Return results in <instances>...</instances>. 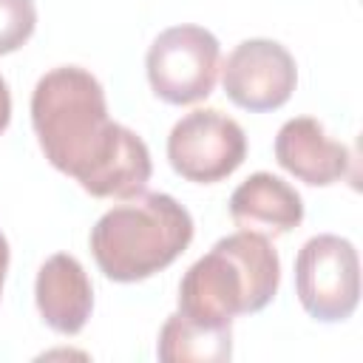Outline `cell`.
Wrapping results in <instances>:
<instances>
[{"label":"cell","mask_w":363,"mask_h":363,"mask_svg":"<svg viewBox=\"0 0 363 363\" xmlns=\"http://www.w3.org/2000/svg\"><path fill=\"white\" fill-rule=\"evenodd\" d=\"M247 156L244 128L216 111L199 108L182 116L167 136V162L170 167L196 184H216L235 173Z\"/></svg>","instance_id":"6"},{"label":"cell","mask_w":363,"mask_h":363,"mask_svg":"<svg viewBox=\"0 0 363 363\" xmlns=\"http://www.w3.org/2000/svg\"><path fill=\"white\" fill-rule=\"evenodd\" d=\"M281 261L267 235L238 230L213 244L179 284V312L227 326L238 315L261 312L278 292Z\"/></svg>","instance_id":"2"},{"label":"cell","mask_w":363,"mask_h":363,"mask_svg":"<svg viewBox=\"0 0 363 363\" xmlns=\"http://www.w3.org/2000/svg\"><path fill=\"white\" fill-rule=\"evenodd\" d=\"M34 301L40 309V318L60 335H77L91 318L94 309V286L88 281V272L82 264L68 255L57 252L51 255L34 284Z\"/></svg>","instance_id":"9"},{"label":"cell","mask_w":363,"mask_h":363,"mask_svg":"<svg viewBox=\"0 0 363 363\" xmlns=\"http://www.w3.org/2000/svg\"><path fill=\"white\" fill-rule=\"evenodd\" d=\"M193 241L190 213L167 193H136L91 227V252L105 278L145 281L170 267Z\"/></svg>","instance_id":"3"},{"label":"cell","mask_w":363,"mask_h":363,"mask_svg":"<svg viewBox=\"0 0 363 363\" xmlns=\"http://www.w3.org/2000/svg\"><path fill=\"white\" fill-rule=\"evenodd\" d=\"M9 122H11V94H9V85L0 74V133L9 128Z\"/></svg>","instance_id":"13"},{"label":"cell","mask_w":363,"mask_h":363,"mask_svg":"<svg viewBox=\"0 0 363 363\" xmlns=\"http://www.w3.org/2000/svg\"><path fill=\"white\" fill-rule=\"evenodd\" d=\"M295 292L309 318L337 323L352 318L360 301V261L349 238L312 235L295 258Z\"/></svg>","instance_id":"4"},{"label":"cell","mask_w":363,"mask_h":363,"mask_svg":"<svg viewBox=\"0 0 363 363\" xmlns=\"http://www.w3.org/2000/svg\"><path fill=\"white\" fill-rule=\"evenodd\" d=\"M230 218L241 230H252L261 235H286L303 221V201L289 182L261 170L233 190Z\"/></svg>","instance_id":"10"},{"label":"cell","mask_w":363,"mask_h":363,"mask_svg":"<svg viewBox=\"0 0 363 363\" xmlns=\"http://www.w3.org/2000/svg\"><path fill=\"white\" fill-rule=\"evenodd\" d=\"M298 82V68L292 54L275 43V40H244L238 43L224 68H221V85L233 105L261 113L281 108Z\"/></svg>","instance_id":"7"},{"label":"cell","mask_w":363,"mask_h":363,"mask_svg":"<svg viewBox=\"0 0 363 363\" xmlns=\"http://www.w3.org/2000/svg\"><path fill=\"white\" fill-rule=\"evenodd\" d=\"M275 159L295 179L312 187H326L349 173L352 153L346 145L329 139L318 119L295 116L284 122L275 136Z\"/></svg>","instance_id":"8"},{"label":"cell","mask_w":363,"mask_h":363,"mask_svg":"<svg viewBox=\"0 0 363 363\" xmlns=\"http://www.w3.org/2000/svg\"><path fill=\"white\" fill-rule=\"evenodd\" d=\"M37 26L34 0H0V57L23 48Z\"/></svg>","instance_id":"12"},{"label":"cell","mask_w":363,"mask_h":363,"mask_svg":"<svg viewBox=\"0 0 363 363\" xmlns=\"http://www.w3.org/2000/svg\"><path fill=\"white\" fill-rule=\"evenodd\" d=\"M147 82L170 105H193L213 94L221 45L201 26H170L147 48Z\"/></svg>","instance_id":"5"},{"label":"cell","mask_w":363,"mask_h":363,"mask_svg":"<svg viewBox=\"0 0 363 363\" xmlns=\"http://www.w3.org/2000/svg\"><path fill=\"white\" fill-rule=\"evenodd\" d=\"M156 354L164 363H221L230 360L233 354V326H218V323H201L193 320L182 312H173L156 343Z\"/></svg>","instance_id":"11"},{"label":"cell","mask_w":363,"mask_h":363,"mask_svg":"<svg viewBox=\"0 0 363 363\" xmlns=\"http://www.w3.org/2000/svg\"><path fill=\"white\" fill-rule=\"evenodd\" d=\"M31 125L45 159L96 199H130L150 182L147 145L108 119L99 79L79 65H60L37 79Z\"/></svg>","instance_id":"1"},{"label":"cell","mask_w":363,"mask_h":363,"mask_svg":"<svg viewBox=\"0 0 363 363\" xmlns=\"http://www.w3.org/2000/svg\"><path fill=\"white\" fill-rule=\"evenodd\" d=\"M6 269H9V241L0 233V292H3V281H6Z\"/></svg>","instance_id":"14"}]
</instances>
